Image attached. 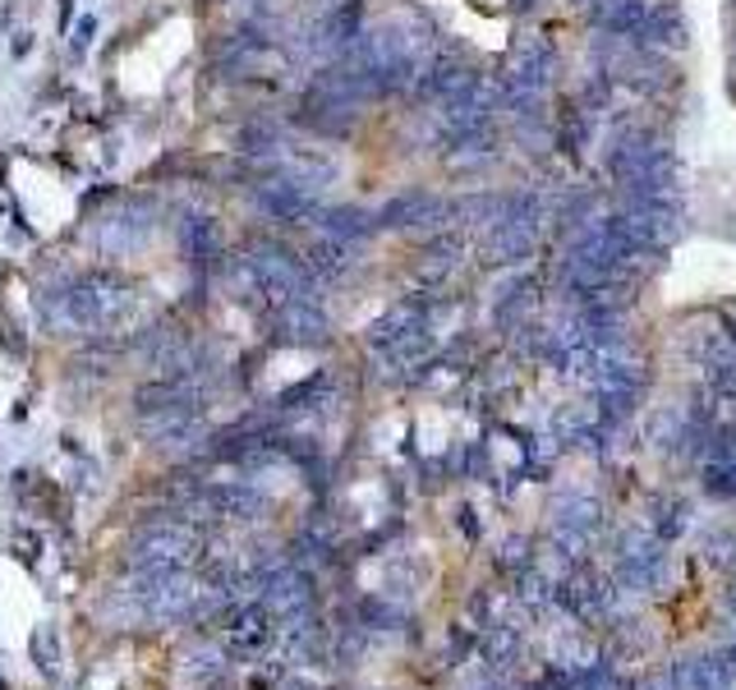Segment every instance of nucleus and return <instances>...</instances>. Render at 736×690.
<instances>
[{
    "mask_svg": "<svg viewBox=\"0 0 736 690\" xmlns=\"http://www.w3.org/2000/svg\"><path fill=\"white\" fill-rule=\"evenodd\" d=\"M42 322L61 337H101V331H116L134 318L139 299L134 286L111 272H84L65 281V286H51L37 299Z\"/></svg>",
    "mask_w": 736,
    "mask_h": 690,
    "instance_id": "f257e3e1",
    "label": "nucleus"
},
{
    "mask_svg": "<svg viewBox=\"0 0 736 690\" xmlns=\"http://www.w3.org/2000/svg\"><path fill=\"white\" fill-rule=\"evenodd\" d=\"M203 544H198V534L194 525H184V521H148L139 529V539H134V552H129V567L134 571H190L194 561H198Z\"/></svg>",
    "mask_w": 736,
    "mask_h": 690,
    "instance_id": "f03ea898",
    "label": "nucleus"
},
{
    "mask_svg": "<svg viewBox=\"0 0 736 690\" xmlns=\"http://www.w3.org/2000/svg\"><path fill=\"white\" fill-rule=\"evenodd\" d=\"M152 221H156V208H152L148 198H125L116 212H107V217L97 221L93 240H97L101 253H111V259H125V253H134V249L148 244Z\"/></svg>",
    "mask_w": 736,
    "mask_h": 690,
    "instance_id": "7ed1b4c3",
    "label": "nucleus"
},
{
    "mask_svg": "<svg viewBox=\"0 0 736 690\" xmlns=\"http://www.w3.org/2000/svg\"><path fill=\"white\" fill-rule=\"evenodd\" d=\"M175 236H180V249L190 253V259H213V253L221 249V230L213 217H203V212H190L180 226H175Z\"/></svg>",
    "mask_w": 736,
    "mask_h": 690,
    "instance_id": "20e7f679",
    "label": "nucleus"
},
{
    "mask_svg": "<svg viewBox=\"0 0 736 690\" xmlns=\"http://www.w3.org/2000/svg\"><path fill=\"white\" fill-rule=\"evenodd\" d=\"M277 327H281L291 341H318V337H323V318L313 314V309H304V304H291V309H281Z\"/></svg>",
    "mask_w": 736,
    "mask_h": 690,
    "instance_id": "39448f33",
    "label": "nucleus"
},
{
    "mask_svg": "<svg viewBox=\"0 0 736 690\" xmlns=\"http://www.w3.org/2000/svg\"><path fill=\"white\" fill-rule=\"evenodd\" d=\"M221 668H226V654H221L217 645H198V649L184 654V677H190L194 686L221 677Z\"/></svg>",
    "mask_w": 736,
    "mask_h": 690,
    "instance_id": "423d86ee",
    "label": "nucleus"
},
{
    "mask_svg": "<svg viewBox=\"0 0 736 690\" xmlns=\"http://www.w3.org/2000/svg\"><path fill=\"white\" fill-rule=\"evenodd\" d=\"M33 654H37V668H42V672H56V658H61L56 635H51V631H37V635H33Z\"/></svg>",
    "mask_w": 736,
    "mask_h": 690,
    "instance_id": "0eeeda50",
    "label": "nucleus"
},
{
    "mask_svg": "<svg viewBox=\"0 0 736 690\" xmlns=\"http://www.w3.org/2000/svg\"><path fill=\"white\" fill-rule=\"evenodd\" d=\"M93 29H97L93 19H84V23H78V29H74V56H84V51H88V42H93Z\"/></svg>",
    "mask_w": 736,
    "mask_h": 690,
    "instance_id": "6e6552de",
    "label": "nucleus"
},
{
    "mask_svg": "<svg viewBox=\"0 0 736 690\" xmlns=\"http://www.w3.org/2000/svg\"><path fill=\"white\" fill-rule=\"evenodd\" d=\"M0 346H6L10 354H23V337H19L14 327H6V331H0Z\"/></svg>",
    "mask_w": 736,
    "mask_h": 690,
    "instance_id": "1a4fd4ad",
    "label": "nucleus"
}]
</instances>
